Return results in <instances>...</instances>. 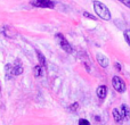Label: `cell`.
Masks as SVG:
<instances>
[{
	"instance_id": "6da1fadb",
	"label": "cell",
	"mask_w": 130,
	"mask_h": 125,
	"mask_svg": "<svg viewBox=\"0 0 130 125\" xmlns=\"http://www.w3.org/2000/svg\"><path fill=\"white\" fill-rule=\"evenodd\" d=\"M92 6H94V9L98 17H101L102 19H104V20L111 19V17H112V16H111V11H110V9L106 7V5H104L103 2L96 0V1L92 2Z\"/></svg>"
},
{
	"instance_id": "7a4b0ae2",
	"label": "cell",
	"mask_w": 130,
	"mask_h": 125,
	"mask_svg": "<svg viewBox=\"0 0 130 125\" xmlns=\"http://www.w3.org/2000/svg\"><path fill=\"white\" fill-rule=\"evenodd\" d=\"M55 38H56V40L58 41L59 47H61L65 52H67V54H72L73 49H72L71 45H70L69 41H67L66 39H65V36L63 35V34H62V33H57L56 35H55Z\"/></svg>"
},
{
	"instance_id": "3957f363",
	"label": "cell",
	"mask_w": 130,
	"mask_h": 125,
	"mask_svg": "<svg viewBox=\"0 0 130 125\" xmlns=\"http://www.w3.org/2000/svg\"><path fill=\"white\" fill-rule=\"evenodd\" d=\"M112 85L119 93H123L127 90V85L124 83V81L122 80L120 76H113L112 78Z\"/></svg>"
},
{
	"instance_id": "277c9868",
	"label": "cell",
	"mask_w": 130,
	"mask_h": 125,
	"mask_svg": "<svg viewBox=\"0 0 130 125\" xmlns=\"http://www.w3.org/2000/svg\"><path fill=\"white\" fill-rule=\"evenodd\" d=\"M31 5L36 7H40V8H50V9H53L55 7L54 1H52V0H33L31 2Z\"/></svg>"
},
{
	"instance_id": "5b68a950",
	"label": "cell",
	"mask_w": 130,
	"mask_h": 125,
	"mask_svg": "<svg viewBox=\"0 0 130 125\" xmlns=\"http://www.w3.org/2000/svg\"><path fill=\"white\" fill-rule=\"evenodd\" d=\"M1 33L4 34L6 38H16L17 36V32L14 27L9 26V25H5L1 29Z\"/></svg>"
},
{
	"instance_id": "8992f818",
	"label": "cell",
	"mask_w": 130,
	"mask_h": 125,
	"mask_svg": "<svg viewBox=\"0 0 130 125\" xmlns=\"http://www.w3.org/2000/svg\"><path fill=\"white\" fill-rule=\"evenodd\" d=\"M23 73V66L20 59H16L15 64L11 65V75L13 76H18Z\"/></svg>"
},
{
	"instance_id": "52a82bcc",
	"label": "cell",
	"mask_w": 130,
	"mask_h": 125,
	"mask_svg": "<svg viewBox=\"0 0 130 125\" xmlns=\"http://www.w3.org/2000/svg\"><path fill=\"white\" fill-rule=\"evenodd\" d=\"M96 59H97V62H98V64L101 65V67H103V68H106V67L108 66V64H110L108 58L103 54H97Z\"/></svg>"
},
{
	"instance_id": "ba28073f",
	"label": "cell",
	"mask_w": 130,
	"mask_h": 125,
	"mask_svg": "<svg viewBox=\"0 0 130 125\" xmlns=\"http://www.w3.org/2000/svg\"><path fill=\"white\" fill-rule=\"evenodd\" d=\"M120 113H121V116L123 119H126V121H128L130 118V108L128 105H126V103H122L121 107H120Z\"/></svg>"
},
{
	"instance_id": "9c48e42d",
	"label": "cell",
	"mask_w": 130,
	"mask_h": 125,
	"mask_svg": "<svg viewBox=\"0 0 130 125\" xmlns=\"http://www.w3.org/2000/svg\"><path fill=\"white\" fill-rule=\"evenodd\" d=\"M96 93H97V97L99 99H105L106 96H107V87L106 85H99L96 90Z\"/></svg>"
},
{
	"instance_id": "30bf717a",
	"label": "cell",
	"mask_w": 130,
	"mask_h": 125,
	"mask_svg": "<svg viewBox=\"0 0 130 125\" xmlns=\"http://www.w3.org/2000/svg\"><path fill=\"white\" fill-rule=\"evenodd\" d=\"M112 114H113V118H114L115 123L121 124L122 122H123V118H122V116H121V113H120V110L118 109V108H114V109H113Z\"/></svg>"
},
{
	"instance_id": "8fae6325",
	"label": "cell",
	"mask_w": 130,
	"mask_h": 125,
	"mask_svg": "<svg viewBox=\"0 0 130 125\" xmlns=\"http://www.w3.org/2000/svg\"><path fill=\"white\" fill-rule=\"evenodd\" d=\"M33 72H34V76L36 77H40V76L43 75V69L41 65H36L33 68Z\"/></svg>"
},
{
	"instance_id": "7c38bea8",
	"label": "cell",
	"mask_w": 130,
	"mask_h": 125,
	"mask_svg": "<svg viewBox=\"0 0 130 125\" xmlns=\"http://www.w3.org/2000/svg\"><path fill=\"white\" fill-rule=\"evenodd\" d=\"M37 57H38L39 65H41V66H45V65H46V58H45V56L42 55V52L39 51V50H37Z\"/></svg>"
},
{
	"instance_id": "4fadbf2b",
	"label": "cell",
	"mask_w": 130,
	"mask_h": 125,
	"mask_svg": "<svg viewBox=\"0 0 130 125\" xmlns=\"http://www.w3.org/2000/svg\"><path fill=\"white\" fill-rule=\"evenodd\" d=\"M5 71H6V77L7 78H10L11 76V65L10 64H7L6 66H5Z\"/></svg>"
},
{
	"instance_id": "5bb4252c",
	"label": "cell",
	"mask_w": 130,
	"mask_h": 125,
	"mask_svg": "<svg viewBox=\"0 0 130 125\" xmlns=\"http://www.w3.org/2000/svg\"><path fill=\"white\" fill-rule=\"evenodd\" d=\"M79 109V102H73L72 105L69 106V110L71 113H75Z\"/></svg>"
},
{
	"instance_id": "9a60e30c",
	"label": "cell",
	"mask_w": 130,
	"mask_h": 125,
	"mask_svg": "<svg viewBox=\"0 0 130 125\" xmlns=\"http://www.w3.org/2000/svg\"><path fill=\"white\" fill-rule=\"evenodd\" d=\"M124 39H126L127 43L130 46V30H126L124 31Z\"/></svg>"
},
{
	"instance_id": "2e32d148",
	"label": "cell",
	"mask_w": 130,
	"mask_h": 125,
	"mask_svg": "<svg viewBox=\"0 0 130 125\" xmlns=\"http://www.w3.org/2000/svg\"><path fill=\"white\" fill-rule=\"evenodd\" d=\"M83 16H85V17H87V18H89V19H92V20H96V19H97V18L95 17L94 15L89 14L88 11H85V13H83Z\"/></svg>"
},
{
	"instance_id": "e0dca14e",
	"label": "cell",
	"mask_w": 130,
	"mask_h": 125,
	"mask_svg": "<svg viewBox=\"0 0 130 125\" xmlns=\"http://www.w3.org/2000/svg\"><path fill=\"white\" fill-rule=\"evenodd\" d=\"M79 125H90V122L85 118H80L79 119Z\"/></svg>"
},
{
	"instance_id": "ac0fdd59",
	"label": "cell",
	"mask_w": 130,
	"mask_h": 125,
	"mask_svg": "<svg viewBox=\"0 0 130 125\" xmlns=\"http://www.w3.org/2000/svg\"><path fill=\"white\" fill-rule=\"evenodd\" d=\"M114 67L117 68V71H118V72H121L122 67H121V65H120V62H115V64H114Z\"/></svg>"
},
{
	"instance_id": "d6986e66",
	"label": "cell",
	"mask_w": 130,
	"mask_h": 125,
	"mask_svg": "<svg viewBox=\"0 0 130 125\" xmlns=\"http://www.w3.org/2000/svg\"><path fill=\"white\" fill-rule=\"evenodd\" d=\"M121 2L124 5V6H127L128 8H130V0H122Z\"/></svg>"
},
{
	"instance_id": "ffe728a7",
	"label": "cell",
	"mask_w": 130,
	"mask_h": 125,
	"mask_svg": "<svg viewBox=\"0 0 130 125\" xmlns=\"http://www.w3.org/2000/svg\"><path fill=\"white\" fill-rule=\"evenodd\" d=\"M118 1H120V2H121V1H122V0H118Z\"/></svg>"
}]
</instances>
